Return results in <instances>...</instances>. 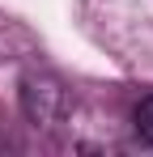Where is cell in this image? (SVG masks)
<instances>
[{"mask_svg": "<svg viewBox=\"0 0 153 157\" xmlns=\"http://www.w3.org/2000/svg\"><path fill=\"white\" fill-rule=\"evenodd\" d=\"M64 85L55 77H47V72H30V77L22 81V110H26V119L38 128H51L60 115H64Z\"/></svg>", "mask_w": 153, "mask_h": 157, "instance_id": "1", "label": "cell"}, {"mask_svg": "<svg viewBox=\"0 0 153 157\" xmlns=\"http://www.w3.org/2000/svg\"><path fill=\"white\" fill-rule=\"evenodd\" d=\"M136 132H140V136L153 144V94H149L140 106H136Z\"/></svg>", "mask_w": 153, "mask_h": 157, "instance_id": "2", "label": "cell"}]
</instances>
